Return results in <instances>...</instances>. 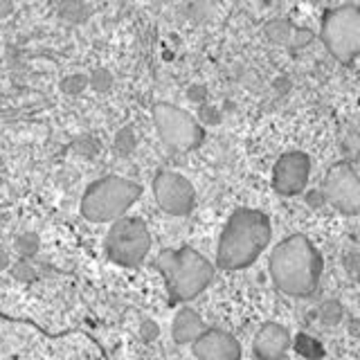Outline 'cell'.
<instances>
[{
	"label": "cell",
	"mask_w": 360,
	"mask_h": 360,
	"mask_svg": "<svg viewBox=\"0 0 360 360\" xmlns=\"http://www.w3.org/2000/svg\"><path fill=\"white\" fill-rule=\"evenodd\" d=\"M273 284L290 297H307L318 288L322 257L304 234H292L275 245L268 262Z\"/></svg>",
	"instance_id": "1"
},
{
	"label": "cell",
	"mask_w": 360,
	"mask_h": 360,
	"mask_svg": "<svg viewBox=\"0 0 360 360\" xmlns=\"http://www.w3.org/2000/svg\"><path fill=\"white\" fill-rule=\"evenodd\" d=\"M273 236V228L264 212L241 207L225 223L219 239V264L228 270H241L252 266Z\"/></svg>",
	"instance_id": "2"
},
{
	"label": "cell",
	"mask_w": 360,
	"mask_h": 360,
	"mask_svg": "<svg viewBox=\"0 0 360 360\" xmlns=\"http://www.w3.org/2000/svg\"><path fill=\"white\" fill-rule=\"evenodd\" d=\"M162 275L174 300H194L214 279V266L194 248H176L160 255Z\"/></svg>",
	"instance_id": "3"
},
{
	"label": "cell",
	"mask_w": 360,
	"mask_h": 360,
	"mask_svg": "<svg viewBox=\"0 0 360 360\" xmlns=\"http://www.w3.org/2000/svg\"><path fill=\"white\" fill-rule=\"evenodd\" d=\"M142 187L122 176H106L95 180L84 191L82 214L93 223L117 221L131 210V205L140 198Z\"/></svg>",
	"instance_id": "4"
},
{
	"label": "cell",
	"mask_w": 360,
	"mask_h": 360,
	"mask_svg": "<svg viewBox=\"0 0 360 360\" xmlns=\"http://www.w3.org/2000/svg\"><path fill=\"white\" fill-rule=\"evenodd\" d=\"M151 248V232L138 217H122L112 221L104 241V252L112 264L133 268L144 262Z\"/></svg>",
	"instance_id": "5"
},
{
	"label": "cell",
	"mask_w": 360,
	"mask_h": 360,
	"mask_svg": "<svg viewBox=\"0 0 360 360\" xmlns=\"http://www.w3.org/2000/svg\"><path fill=\"white\" fill-rule=\"evenodd\" d=\"M322 41L338 61L349 63L360 50V11L354 5L326 11Z\"/></svg>",
	"instance_id": "6"
},
{
	"label": "cell",
	"mask_w": 360,
	"mask_h": 360,
	"mask_svg": "<svg viewBox=\"0 0 360 360\" xmlns=\"http://www.w3.org/2000/svg\"><path fill=\"white\" fill-rule=\"evenodd\" d=\"M153 124L160 140L172 151H180V153L191 151L205 138L200 124L187 110L174 104H158L153 108Z\"/></svg>",
	"instance_id": "7"
},
{
	"label": "cell",
	"mask_w": 360,
	"mask_h": 360,
	"mask_svg": "<svg viewBox=\"0 0 360 360\" xmlns=\"http://www.w3.org/2000/svg\"><path fill=\"white\" fill-rule=\"evenodd\" d=\"M322 196L338 212L349 214V217L358 214L360 212V180L354 169L349 165L331 167L329 174L324 178Z\"/></svg>",
	"instance_id": "8"
},
{
	"label": "cell",
	"mask_w": 360,
	"mask_h": 360,
	"mask_svg": "<svg viewBox=\"0 0 360 360\" xmlns=\"http://www.w3.org/2000/svg\"><path fill=\"white\" fill-rule=\"evenodd\" d=\"M153 196L162 212L172 217H185L194 210L196 191L185 176L176 172H160L153 180Z\"/></svg>",
	"instance_id": "9"
},
{
	"label": "cell",
	"mask_w": 360,
	"mask_h": 360,
	"mask_svg": "<svg viewBox=\"0 0 360 360\" xmlns=\"http://www.w3.org/2000/svg\"><path fill=\"white\" fill-rule=\"evenodd\" d=\"M309 176H311V158L302 151H288L275 162L273 185L279 194L295 196L307 187Z\"/></svg>",
	"instance_id": "10"
},
{
	"label": "cell",
	"mask_w": 360,
	"mask_h": 360,
	"mask_svg": "<svg viewBox=\"0 0 360 360\" xmlns=\"http://www.w3.org/2000/svg\"><path fill=\"white\" fill-rule=\"evenodd\" d=\"M191 347H194V356L198 360H239L241 358L239 340L223 329H207Z\"/></svg>",
	"instance_id": "11"
},
{
	"label": "cell",
	"mask_w": 360,
	"mask_h": 360,
	"mask_svg": "<svg viewBox=\"0 0 360 360\" xmlns=\"http://www.w3.org/2000/svg\"><path fill=\"white\" fill-rule=\"evenodd\" d=\"M290 347V333L286 326L277 322H268L259 329L255 338V354L262 360H279L284 358Z\"/></svg>",
	"instance_id": "12"
},
{
	"label": "cell",
	"mask_w": 360,
	"mask_h": 360,
	"mask_svg": "<svg viewBox=\"0 0 360 360\" xmlns=\"http://www.w3.org/2000/svg\"><path fill=\"white\" fill-rule=\"evenodd\" d=\"M207 331L205 320L194 309H180L172 322V335L178 345H194Z\"/></svg>",
	"instance_id": "13"
},
{
	"label": "cell",
	"mask_w": 360,
	"mask_h": 360,
	"mask_svg": "<svg viewBox=\"0 0 360 360\" xmlns=\"http://www.w3.org/2000/svg\"><path fill=\"white\" fill-rule=\"evenodd\" d=\"M90 18V7L84 0H63L59 5V20L65 25H82Z\"/></svg>",
	"instance_id": "14"
},
{
	"label": "cell",
	"mask_w": 360,
	"mask_h": 360,
	"mask_svg": "<svg viewBox=\"0 0 360 360\" xmlns=\"http://www.w3.org/2000/svg\"><path fill=\"white\" fill-rule=\"evenodd\" d=\"M292 32H295V27H292L288 20H281V18L266 22V27H264L266 39L277 43V45H290Z\"/></svg>",
	"instance_id": "15"
},
{
	"label": "cell",
	"mask_w": 360,
	"mask_h": 360,
	"mask_svg": "<svg viewBox=\"0 0 360 360\" xmlns=\"http://www.w3.org/2000/svg\"><path fill=\"white\" fill-rule=\"evenodd\" d=\"M345 318V309L342 304H338L335 300H326L320 304L318 309V320L324 324V326H338Z\"/></svg>",
	"instance_id": "16"
},
{
	"label": "cell",
	"mask_w": 360,
	"mask_h": 360,
	"mask_svg": "<svg viewBox=\"0 0 360 360\" xmlns=\"http://www.w3.org/2000/svg\"><path fill=\"white\" fill-rule=\"evenodd\" d=\"M295 352L300 356H304L307 360H320L324 356V347L315 340L313 335H297L295 338Z\"/></svg>",
	"instance_id": "17"
},
{
	"label": "cell",
	"mask_w": 360,
	"mask_h": 360,
	"mask_svg": "<svg viewBox=\"0 0 360 360\" xmlns=\"http://www.w3.org/2000/svg\"><path fill=\"white\" fill-rule=\"evenodd\" d=\"M138 146V138H135V131L133 129H122L117 135H115V151L120 155H131L133 149Z\"/></svg>",
	"instance_id": "18"
},
{
	"label": "cell",
	"mask_w": 360,
	"mask_h": 360,
	"mask_svg": "<svg viewBox=\"0 0 360 360\" xmlns=\"http://www.w3.org/2000/svg\"><path fill=\"white\" fill-rule=\"evenodd\" d=\"M86 88H88V75H82V72L68 75L61 82V90L65 95H82Z\"/></svg>",
	"instance_id": "19"
},
{
	"label": "cell",
	"mask_w": 360,
	"mask_h": 360,
	"mask_svg": "<svg viewBox=\"0 0 360 360\" xmlns=\"http://www.w3.org/2000/svg\"><path fill=\"white\" fill-rule=\"evenodd\" d=\"M88 86L95 90V93H106V90L112 86V75L104 68H97L93 70V75L88 77Z\"/></svg>",
	"instance_id": "20"
},
{
	"label": "cell",
	"mask_w": 360,
	"mask_h": 360,
	"mask_svg": "<svg viewBox=\"0 0 360 360\" xmlns=\"http://www.w3.org/2000/svg\"><path fill=\"white\" fill-rule=\"evenodd\" d=\"M198 117H200V122H202V124H217V122L221 120L219 110L214 108V106H200Z\"/></svg>",
	"instance_id": "21"
},
{
	"label": "cell",
	"mask_w": 360,
	"mask_h": 360,
	"mask_svg": "<svg viewBox=\"0 0 360 360\" xmlns=\"http://www.w3.org/2000/svg\"><path fill=\"white\" fill-rule=\"evenodd\" d=\"M158 333H160V329H158V324H155L153 320H144V322H142V331H140V335L144 338V342L155 340Z\"/></svg>",
	"instance_id": "22"
},
{
	"label": "cell",
	"mask_w": 360,
	"mask_h": 360,
	"mask_svg": "<svg viewBox=\"0 0 360 360\" xmlns=\"http://www.w3.org/2000/svg\"><path fill=\"white\" fill-rule=\"evenodd\" d=\"M187 97L191 99V101H196V104H202L205 101V97H207V90H205V86H191L189 90H187Z\"/></svg>",
	"instance_id": "23"
},
{
	"label": "cell",
	"mask_w": 360,
	"mask_h": 360,
	"mask_svg": "<svg viewBox=\"0 0 360 360\" xmlns=\"http://www.w3.org/2000/svg\"><path fill=\"white\" fill-rule=\"evenodd\" d=\"M309 41H311V32L295 30L292 32V39H290V48H300V45H307Z\"/></svg>",
	"instance_id": "24"
},
{
	"label": "cell",
	"mask_w": 360,
	"mask_h": 360,
	"mask_svg": "<svg viewBox=\"0 0 360 360\" xmlns=\"http://www.w3.org/2000/svg\"><path fill=\"white\" fill-rule=\"evenodd\" d=\"M11 9H14V3H11V0H0V20H5L11 14Z\"/></svg>",
	"instance_id": "25"
}]
</instances>
